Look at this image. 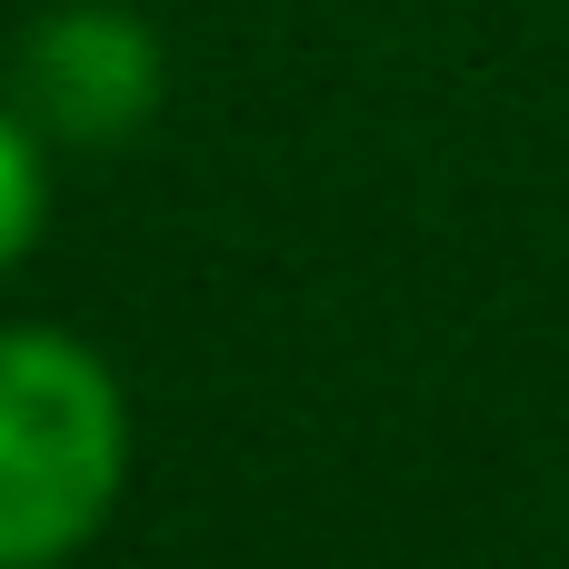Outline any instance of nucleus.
<instances>
[{"mask_svg":"<svg viewBox=\"0 0 569 569\" xmlns=\"http://www.w3.org/2000/svg\"><path fill=\"white\" fill-rule=\"evenodd\" d=\"M50 130L20 110V100H0V280L40 250V230H50V150H40Z\"/></svg>","mask_w":569,"mask_h":569,"instance_id":"3","label":"nucleus"},{"mask_svg":"<svg viewBox=\"0 0 569 569\" xmlns=\"http://www.w3.org/2000/svg\"><path fill=\"white\" fill-rule=\"evenodd\" d=\"M130 490V390L50 320L0 330V569H60Z\"/></svg>","mask_w":569,"mask_h":569,"instance_id":"1","label":"nucleus"},{"mask_svg":"<svg viewBox=\"0 0 569 569\" xmlns=\"http://www.w3.org/2000/svg\"><path fill=\"white\" fill-rule=\"evenodd\" d=\"M170 90L160 30L120 0H70L20 40V110L50 140H130Z\"/></svg>","mask_w":569,"mask_h":569,"instance_id":"2","label":"nucleus"}]
</instances>
